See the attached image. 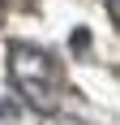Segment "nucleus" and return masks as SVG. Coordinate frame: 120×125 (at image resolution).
I'll list each match as a JSON object with an SVG mask.
<instances>
[{"mask_svg":"<svg viewBox=\"0 0 120 125\" xmlns=\"http://www.w3.org/2000/svg\"><path fill=\"white\" fill-rule=\"evenodd\" d=\"M0 121H17V108H13V99H4V95H0Z\"/></svg>","mask_w":120,"mask_h":125,"instance_id":"2","label":"nucleus"},{"mask_svg":"<svg viewBox=\"0 0 120 125\" xmlns=\"http://www.w3.org/2000/svg\"><path fill=\"white\" fill-rule=\"evenodd\" d=\"M64 125H82V121H64Z\"/></svg>","mask_w":120,"mask_h":125,"instance_id":"3","label":"nucleus"},{"mask_svg":"<svg viewBox=\"0 0 120 125\" xmlns=\"http://www.w3.org/2000/svg\"><path fill=\"white\" fill-rule=\"evenodd\" d=\"M9 78L34 112H56L60 108V69L51 61V52L34 48V43H13L9 48Z\"/></svg>","mask_w":120,"mask_h":125,"instance_id":"1","label":"nucleus"}]
</instances>
